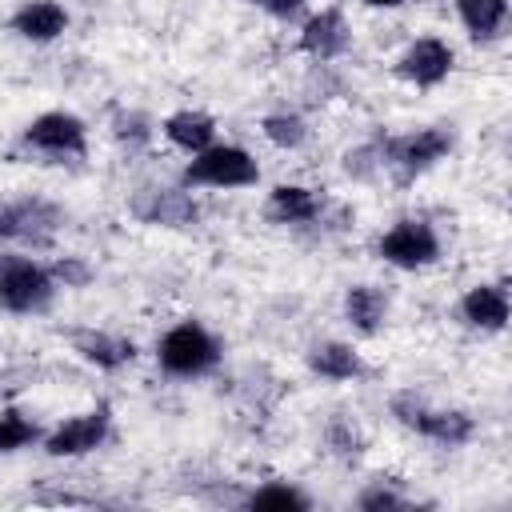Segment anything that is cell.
Segmentation results:
<instances>
[{"mask_svg":"<svg viewBox=\"0 0 512 512\" xmlns=\"http://www.w3.org/2000/svg\"><path fill=\"white\" fill-rule=\"evenodd\" d=\"M452 144H456L452 128H440V124H432V128H416V132L388 136L384 144H376V164L388 168L396 180L408 184V180L424 176L428 168H436V164L452 152Z\"/></svg>","mask_w":512,"mask_h":512,"instance_id":"obj_1","label":"cell"},{"mask_svg":"<svg viewBox=\"0 0 512 512\" xmlns=\"http://www.w3.org/2000/svg\"><path fill=\"white\" fill-rule=\"evenodd\" d=\"M56 276L52 268L36 264L32 256H16V252H0V308L28 316V312H44L56 296Z\"/></svg>","mask_w":512,"mask_h":512,"instance_id":"obj_2","label":"cell"},{"mask_svg":"<svg viewBox=\"0 0 512 512\" xmlns=\"http://www.w3.org/2000/svg\"><path fill=\"white\" fill-rule=\"evenodd\" d=\"M260 180V164L240 144H208L184 164V188H252Z\"/></svg>","mask_w":512,"mask_h":512,"instance_id":"obj_3","label":"cell"},{"mask_svg":"<svg viewBox=\"0 0 512 512\" xmlns=\"http://www.w3.org/2000/svg\"><path fill=\"white\" fill-rule=\"evenodd\" d=\"M156 360L168 376H204L220 364V344L216 336L196 324V320H180L176 328H168L156 344Z\"/></svg>","mask_w":512,"mask_h":512,"instance_id":"obj_4","label":"cell"},{"mask_svg":"<svg viewBox=\"0 0 512 512\" xmlns=\"http://www.w3.org/2000/svg\"><path fill=\"white\" fill-rule=\"evenodd\" d=\"M392 416L404 428H412V432H420V436H428V440H436L444 448H460L476 432V424H472L468 412H460V408H432V404H424L412 392H404V396L392 400Z\"/></svg>","mask_w":512,"mask_h":512,"instance_id":"obj_5","label":"cell"},{"mask_svg":"<svg viewBox=\"0 0 512 512\" xmlns=\"http://www.w3.org/2000/svg\"><path fill=\"white\" fill-rule=\"evenodd\" d=\"M376 256L392 268L416 272L440 260V236L428 220H396L380 240H376Z\"/></svg>","mask_w":512,"mask_h":512,"instance_id":"obj_6","label":"cell"},{"mask_svg":"<svg viewBox=\"0 0 512 512\" xmlns=\"http://www.w3.org/2000/svg\"><path fill=\"white\" fill-rule=\"evenodd\" d=\"M60 228V208L36 196L0 200V244H32L48 248Z\"/></svg>","mask_w":512,"mask_h":512,"instance_id":"obj_7","label":"cell"},{"mask_svg":"<svg viewBox=\"0 0 512 512\" xmlns=\"http://www.w3.org/2000/svg\"><path fill=\"white\" fill-rule=\"evenodd\" d=\"M24 144L44 156H84L88 152V128L72 112H40L24 128Z\"/></svg>","mask_w":512,"mask_h":512,"instance_id":"obj_8","label":"cell"},{"mask_svg":"<svg viewBox=\"0 0 512 512\" xmlns=\"http://www.w3.org/2000/svg\"><path fill=\"white\" fill-rule=\"evenodd\" d=\"M452 64H456V52H452L440 36H420V40H412V44L400 52L396 76L408 80V84H416V88H436V84L448 80Z\"/></svg>","mask_w":512,"mask_h":512,"instance_id":"obj_9","label":"cell"},{"mask_svg":"<svg viewBox=\"0 0 512 512\" xmlns=\"http://www.w3.org/2000/svg\"><path fill=\"white\" fill-rule=\"evenodd\" d=\"M108 432H112V412L100 404L92 412H80V416L64 420L60 428H52L44 448H48V456H88L108 440Z\"/></svg>","mask_w":512,"mask_h":512,"instance_id":"obj_10","label":"cell"},{"mask_svg":"<svg viewBox=\"0 0 512 512\" xmlns=\"http://www.w3.org/2000/svg\"><path fill=\"white\" fill-rule=\"evenodd\" d=\"M132 212L148 224H164V228H184L196 224V204L184 188H140L132 196Z\"/></svg>","mask_w":512,"mask_h":512,"instance_id":"obj_11","label":"cell"},{"mask_svg":"<svg viewBox=\"0 0 512 512\" xmlns=\"http://www.w3.org/2000/svg\"><path fill=\"white\" fill-rule=\"evenodd\" d=\"M300 48L312 60H320V64L344 56V48H348V24H344L340 8H324V12L308 16L304 28H300Z\"/></svg>","mask_w":512,"mask_h":512,"instance_id":"obj_12","label":"cell"},{"mask_svg":"<svg viewBox=\"0 0 512 512\" xmlns=\"http://www.w3.org/2000/svg\"><path fill=\"white\" fill-rule=\"evenodd\" d=\"M460 316H464V324H472L480 332H504V324H508V288L500 280L468 288L464 300H460Z\"/></svg>","mask_w":512,"mask_h":512,"instance_id":"obj_13","label":"cell"},{"mask_svg":"<svg viewBox=\"0 0 512 512\" xmlns=\"http://www.w3.org/2000/svg\"><path fill=\"white\" fill-rule=\"evenodd\" d=\"M64 28H68V12L56 0H28V4H20L12 12V32L24 36V40H32V44H48Z\"/></svg>","mask_w":512,"mask_h":512,"instance_id":"obj_14","label":"cell"},{"mask_svg":"<svg viewBox=\"0 0 512 512\" xmlns=\"http://www.w3.org/2000/svg\"><path fill=\"white\" fill-rule=\"evenodd\" d=\"M308 368L320 376V380H356L364 376V360L352 344H340V340H324V344H312L308 348Z\"/></svg>","mask_w":512,"mask_h":512,"instance_id":"obj_15","label":"cell"},{"mask_svg":"<svg viewBox=\"0 0 512 512\" xmlns=\"http://www.w3.org/2000/svg\"><path fill=\"white\" fill-rule=\"evenodd\" d=\"M164 136H168V144H176L180 152L196 156V152H204L208 144H216V120H212L208 112L184 108V112H172V116L164 120Z\"/></svg>","mask_w":512,"mask_h":512,"instance_id":"obj_16","label":"cell"},{"mask_svg":"<svg viewBox=\"0 0 512 512\" xmlns=\"http://www.w3.org/2000/svg\"><path fill=\"white\" fill-rule=\"evenodd\" d=\"M320 216V196L304 184H276L268 196V220L272 224H308Z\"/></svg>","mask_w":512,"mask_h":512,"instance_id":"obj_17","label":"cell"},{"mask_svg":"<svg viewBox=\"0 0 512 512\" xmlns=\"http://www.w3.org/2000/svg\"><path fill=\"white\" fill-rule=\"evenodd\" d=\"M344 316L356 332L364 336H376L388 320V296L376 288V284H352L348 296H344Z\"/></svg>","mask_w":512,"mask_h":512,"instance_id":"obj_18","label":"cell"},{"mask_svg":"<svg viewBox=\"0 0 512 512\" xmlns=\"http://www.w3.org/2000/svg\"><path fill=\"white\" fill-rule=\"evenodd\" d=\"M72 348H76L88 364H96V368H120V364H128V360L136 356L132 340L112 336V332H96V328L76 332V336H72Z\"/></svg>","mask_w":512,"mask_h":512,"instance_id":"obj_19","label":"cell"},{"mask_svg":"<svg viewBox=\"0 0 512 512\" xmlns=\"http://www.w3.org/2000/svg\"><path fill=\"white\" fill-rule=\"evenodd\" d=\"M456 16L472 40H496L508 20V0H456Z\"/></svg>","mask_w":512,"mask_h":512,"instance_id":"obj_20","label":"cell"},{"mask_svg":"<svg viewBox=\"0 0 512 512\" xmlns=\"http://www.w3.org/2000/svg\"><path fill=\"white\" fill-rule=\"evenodd\" d=\"M248 508H292V512H304V508H312V500L296 484L272 480V484H264V488H256L248 496Z\"/></svg>","mask_w":512,"mask_h":512,"instance_id":"obj_21","label":"cell"},{"mask_svg":"<svg viewBox=\"0 0 512 512\" xmlns=\"http://www.w3.org/2000/svg\"><path fill=\"white\" fill-rule=\"evenodd\" d=\"M264 136L276 144V148H300L304 144V136H308V124L296 116V112H272V116H264Z\"/></svg>","mask_w":512,"mask_h":512,"instance_id":"obj_22","label":"cell"},{"mask_svg":"<svg viewBox=\"0 0 512 512\" xmlns=\"http://www.w3.org/2000/svg\"><path fill=\"white\" fill-rule=\"evenodd\" d=\"M32 440H40V428L16 412V408H4L0 412V452H16V448H28Z\"/></svg>","mask_w":512,"mask_h":512,"instance_id":"obj_23","label":"cell"},{"mask_svg":"<svg viewBox=\"0 0 512 512\" xmlns=\"http://www.w3.org/2000/svg\"><path fill=\"white\" fill-rule=\"evenodd\" d=\"M364 512H384V508H404L408 500L400 496V492H392V488H384V484H376V488H368V492H360V500H356Z\"/></svg>","mask_w":512,"mask_h":512,"instance_id":"obj_24","label":"cell"},{"mask_svg":"<svg viewBox=\"0 0 512 512\" xmlns=\"http://www.w3.org/2000/svg\"><path fill=\"white\" fill-rule=\"evenodd\" d=\"M328 444H332L336 452H344V456H356V452H360V436H356V428H352L348 420H332V424H328Z\"/></svg>","mask_w":512,"mask_h":512,"instance_id":"obj_25","label":"cell"},{"mask_svg":"<svg viewBox=\"0 0 512 512\" xmlns=\"http://www.w3.org/2000/svg\"><path fill=\"white\" fill-rule=\"evenodd\" d=\"M116 136H120V140H136V144H144V140L152 136V128H148V120H144L140 112H128V116L116 120Z\"/></svg>","mask_w":512,"mask_h":512,"instance_id":"obj_26","label":"cell"},{"mask_svg":"<svg viewBox=\"0 0 512 512\" xmlns=\"http://www.w3.org/2000/svg\"><path fill=\"white\" fill-rule=\"evenodd\" d=\"M52 276H56V284H64V288H80V284H88V268L80 264V260H60V264H52Z\"/></svg>","mask_w":512,"mask_h":512,"instance_id":"obj_27","label":"cell"},{"mask_svg":"<svg viewBox=\"0 0 512 512\" xmlns=\"http://www.w3.org/2000/svg\"><path fill=\"white\" fill-rule=\"evenodd\" d=\"M248 4L264 8V12L276 16V20H288V16H296V12L304 8V0H248Z\"/></svg>","mask_w":512,"mask_h":512,"instance_id":"obj_28","label":"cell"},{"mask_svg":"<svg viewBox=\"0 0 512 512\" xmlns=\"http://www.w3.org/2000/svg\"><path fill=\"white\" fill-rule=\"evenodd\" d=\"M360 4H368V8H400L404 0H360Z\"/></svg>","mask_w":512,"mask_h":512,"instance_id":"obj_29","label":"cell"}]
</instances>
